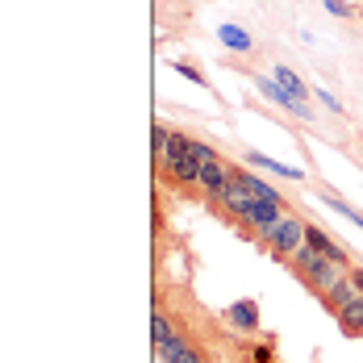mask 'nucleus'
<instances>
[{
	"mask_svg": "<svg viewBox=\"0 0 363 363\" xmlns=\"http://www.w3.org/2000/svg\"><path fill=\"white\" fill-rule=\"evenodd\" d=\"M201 184L213 192V196H221V188H225V172H221V163H209V167H201Z\"/></svg>",
	"mask_w": 363,
	"mask_h": 363,
	"instance_id": "nucleus-8",
	"label": "nucleus"
},
{
	"mask_svg": "<svg viewBox=\"0 0 363 363\" xmlns=\"http://www.w3.org/2000/svg\"><path fill=\"white\" fill-rule=\"evenodd\" d=\"M251 196H255V192L247 188V180H242V176H234V180H230L225 188H221V196H218V201L225 205V213H234V218H242V221H247V218H251V209L259 205V201H251Z\"/></svg>",
	"mask_w": 363,
	"mask_h": 363,
	"instance_id": "nucleus-2",
	"label": "nucleus"
},
{
	"mask_svg": "<svg viewBox=\"0 0 363 363\" xmlns=\"http://www.w3.org/2000/svg\"><path fill=\"white\" fill-rule=\"evenodd\" d=\"M180 75H188L192 84H205V79H201V72H196V67H184V63H180Z\"/></svg>",
	"mask_w": 363,
	"mask_h": 363,
	"instance_id": "nucleus-20",
	"label": "nucleus"
},
{
	"mask_svg": "<svg viewBox=\"0 0 363 363\" xmlns=\"http://www.w3.org/2000/svg\"><path fill=\"white\" fill-rule=\"evenodd\" d=\"M263 238L272 242V251H280V255H292L301 242H305V221H296V218H280L272 230H263Z\"/></svg>",
	"mask_w": 363,
	"mask_h": 363,
	"instance_id": "nucleus-1",
	"label": "nucleus"
},
{
	"mask_svg": "<svg viewBox=\"0 0 363 363\" xmlns=\"http://www.w3.org/2000/svg\"><path fill=\"white\" fill-rule=\"evenodd\" d=\"M172 176H176L180 184H192V180H201V163H196V159L188 155V159H180V163L172 167Z\"/></svg>",
	"mask_w": 363,
	"mask_h": 363,
	"instance_id": "nucleus-12",
	"label": "nucleus"
},
{
	"mask_svg": "<svg viewBox=\"0 0 363 363\" xmlns=\"http://www.w3.org/2000/svg\"><path fill=\"white\" fill-rule=\"evenodd\" d=\"M247 221H251L255 230H272V225L280 221V205H263V201H259V205L251 209V218H247Z\"/></svg>",
	"mask_w": 363,
	"mask_h": 363,
	"instance_id": "nucleus-4",
	"label": "nucleus"
},
{
	"mask_svg": "<svg viewBox=\"0 0 363 363\" xmlns=\"http://www.w3.org/2000/svg\"><path fill=\"white\" fill-rule=\"evenodd\" d=\"M338 318H342V326L347 330H363V296H355L351 305H342Z\"/></svg>",
	"mask_w": 363,
	"mask_h": 363,
	"instance_id": "nucleus-10",
	"label": "nucleus"
},
{
	"mask_svg": "<svg viewBox=\"0 0 363 363\" xmlns=\"http://www.w3.org/2000/svg\"><path fill=\"white\" fill-rule=\"evenodd\" d=\"M242 180H247V188L255 192V201H263V205H280V196H276V192H272L267 184L259 180V176H242Z\"/></svg>",
	"mask_w": 363,
	"mask_h": 363,
	"instance_id": "nucleus-13",
	"label": "nucleus"
},
{
	"mask_svg": "<svg viewBox=\"0 0 363 363\" xmlns=\"http://www.w3.org/2000/svg\"><path fill=\"white\" fill-rule=\"evenodd\" d=\"M259 88H263V96H267V101H276V105H284V109H292L296 117H309V105H301L296 96H289V92H284L280 84H272V79H259Z\"/></svg>",
	"mask_w": 363,
	"mask_h": 363,
	"instance_id": "nucleus-3",
	"label": "nucleus"
},
{
	"mask_svg": "<svg viewBox=\"0 0 363 363\" xmlns=\"http://www.w3.org/2000/svg\"><path fill=\"white\" fill-rule=\"evenodd\" d=\"M218 38L225 42V46H230V50H251V38L242 34L238 26H221V30H218Z\"/></svg>",
	"mask_w": 363,
	"mask_h": 363,
	"instance_id": "nucleus-11",
	"label": "nucleus"
},
{
	"mask_svg": "<svg viewBox=\"0 0 363 363\" xmlns=\"http://www.w3.org/2000/svg\"><path fill=\"white\" fill-rule=\"evenodd\" d=\"M322 201H326V205L334 209V213H342V218H351V221H355V225L363 230V218L355 213V209H347V205H342V201H334V196H322Z\"/></svg>",
	"mask_w": 363,
	"mask_h": 363,
	"instance_id": "nucleus-16",
	"label": "nucleus"
},
{
	"mask_svg": "<svg viewBox=\"0 0 363 363\" xmlns=\"http://www.w3.org/2000/svg\"><path fill=\"white\" fill-rule=\"evenodd\" d=\"M276 84H280V88H284V92H289V96H296V101H301V105H305V84H301V79H296V75H292L289 67H284V63H280V67H276Z\"/></svg>",
	"mask_w": 363,
	"mask_h": 363,
	"instance_id": "nucleus-6",
	"label": "nucleus"
},
{
	"mask_svg": "<svg viewBox=\"0 0 363 363\" xmlns=\"http://www.w3.org/2000/svg\"><path fill=\"white\" fill-rule=\"evenodd\" d=\"M326 9H330V13H334V17H347V13H351V9H347L342 0H326Z\"/></svg>",
	"mask_w": 363,
	"mask_h": 363,
	"instance_id": "nucleus-18",
	"label": "nucleus"
},
{
	"mask_svg": "<svg viewBox=\"0 0 363 363\" xmlns=\"http://www.w3.org/2000/svg\"><path fill=\"white\" fill-rule=\"evenodd\" d=\"M255 363H272V351L267 347H255Z\"/></svg>",
	"mask_w": 363,
	"mask_h": 363,
	"instance_id": "nucleus-21",
	"label": "nucleus"
},
{
	"mask_svg": "<svg viewBox=\"0 0 363 363\" xmlns=\"http://www.w3.org/2000/svg\"><path fill=\"white\" fill-rule=\"evenodd\" d=\"M192 159H196L201 167H209V163H218V155H213L209 146H201V143H192Z\"/></svg>",
	"mask_w": 363,
	"mask_h": 363,
	"instance_id": "nucleus-17",
	"label": "nucleus"
},
{
	"mask_svg": "<svg viewBox=\"0 0 363 363\" xmlns=\"http://www.w3.org/2000/svg\"><path fill=\"white\" fill-rule=\"evenodd\" d=\"M318 101H322V105H326V109H334V113L342 109V101H334V96H330V92H318Z\"/></svg>",
	"mask_w": 363,
	"mask_h": 363,
	"instance_id": "nucleus-19",
	"label": "nucleus"
},
{
	"mask_svg": "<svg viewBox=\"0 0 363 363\" xmlns=\"http://www.w3.org/2000/svg\"><path fill=\"white\" fill-rule=\"evenodd\" d=\"M150 330H155V347H167V342L176 338V330H172V322H167V318H163L159 309L150 313Z\"/></svg>",
	"mask_w": 363,
	"mask_h": 363,
	"instance_id": "nucleus-9",
	"label": "nucleus"
},
{
	"mask_svg": "<svg viewBox=\"0 0 363 363\" xmlns=\"http://www.w3.org/2000/svg\"><path fill=\"white\" fill-rule=\"evenodd\" d=\"M351 284H355V289L363 292V272H359V267H351Z\"/></svg>",
	"mask_w": 363,
	"mask_h": 363,
	"instance_id": "nucleus-22",
	"label": "nucleus"
},
{
	"mask_svg": "<svg viewBox=\"0 0 363 363\" xmlns=\"http://www.w3.org/2000/svg\"><path fill=\"white\" fill-rule=\"evenodd\" d=\"M251 167H267V172H276V176H284V180H301V167L276 163V159H267V155H255V150H251Z\"/></svg>",
	"mask_w": 363,
	"mask_h": 363,
	"instance_id": "nucleus-5",
	"label": "nucleus"
},
{
	"mask_svg": "<svg viewBox=\"0 0 363 363\" xmlns=\"http://www.w3.org/2000/svg\"><path fill=\"white\" fill-rule=\"evenodd\" d=\"M355 296H359V292H355V284H347V280H342L338 289H330V305H334V309H342V305H351Z\"/></svg>",
	"mask_w": 363,
	"mask_h": 363,
	"instance_id": "nucleus-15",
	"label": "nucleus"
},
{
	"mask_svg": "<svg viewBox=\"0 0 363 363\" xmlns=\"http://www.w3.org/2000/svg\"><path fill=\"white\" fill-rule=\"evenodd\" d=\"M230 322H234V326H242V330H255V326H259V313H255V305L238 301V305L230 309Z\"/></svg>",
	"mask_w": 363,
	"mask_h": 363,
	"instance_id": "nucleus-7",
	"label": "nucleus"
},
{
	"mask_svg": "<svg viewBox=\"0 0 363 363\" xmlns=\"http://www.w3.org/2000/svg\"><path fill=\"white\" fill-rule=\"evenodd\" d=\"M150 134H155V163H159V167L167 172V138H172V134H167L163 125H155Z\"/></svg>",
	"mask_w": 363,
	"mask_h": 363,
	"instance_id": "nucleus-14",
	"label": "nucleus"
}]
</instances>
